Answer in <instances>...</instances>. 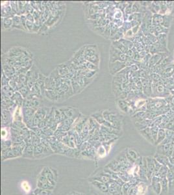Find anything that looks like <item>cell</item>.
<instances>
[{"mask_svg":"<svg viewBox=\"0 0 174 195\" xmlns=\"http://www.w3.org/2000/svg\"><path fill=\"white\" fill-rule=\"evenodd\" d=\"M110 57H109V63H114L116 61L125 62L127 59V55L119 49H116L111 45L110 47Z\"/></svg>","mask_w":174,"mask_h":195,"instance_id":"1","label":"cell"},{"mask_svg":"<svg viewBox=\"0 0 174 195\" xmlns=\"http://www.w3.org/2000/svg\"><path fill=\"white\" fill-rule=\"evenodd\" d=\"M13 113L10 110L1 109V126L11 127L13 122Z\"/></svg>","mask_w":174,"mask_h":195,"instance_id":"2","label":"cell"},{"mask_svg":"<svg viewBox=\"0 0 174 195\" xmlns=\"http://www.w3.org/2000/svg\"><path fill=\"white\" fill-rule=\"evenodd\" d=\"M59 109L62 111H63L64 113L65 114L66 117L72 118V119L74 120L77 119L81 115V113L79 111L78 109L74 108H72V107L71 106L63 107V108H61Z\"/></svg>","mask_w":174,"mask_h":195,"instance_id":"3","label":"cell"},{"mask_svg":"<svg viewBox=\"0 0 174 195\" xmlns=\"http://www.w3.org/2000/svg\"><path fill=\"white\" fill-rule=\"evenodd\" d=\"M126 67L127 66L125 62L116 61L114 63H109V72L113 75H115L116 73L120 72Z\"/></svg>","mask_w":174,"mask_h":195,"instance_id":"4","label":"cell"},{"mask_svg":"<svg viewBox=\"0 0 174 195\" xmlns=\"http://www.w3.org/2000/svg\"><path fill=\"white\" fill-rule=\"evenodd\" d=\"M37 110L32 108H21V113L23 116V122L25 124H27L30 120L33 119L34 117L35 114Z\"/></svg>","mask_w":174,"mask_h":195,"instance_id":"5","label":"cell"},{"mask_svg":"<svg viewBox=\"0 0 174 195\" xmlns=\"http://www.w3.org/2000/svg\"><path fill=\"white\" fill-rule=\"evenodd\" d=\"M42 174H43L46 178L48 180L49 182L51 183L52 185H53L54 186H55L56 182H57V178L55 176L53 171L51 170V168L49 167H44L43 168L42 172Z\"/></svg>","mask_w":174,"mask_h":195,"instance_id":"6","label":"cell"},{"mask_svg":"<svg viewBox=\"0 0 174 195\" xmlns=\"http://www.w3.org/2000/svg\"><path fill=\"white\" fill-rule=\"evenodd\" d=\"M97 54H99V53L96 45H88L85 46L84 57L85 59Z\"/></svg>","mask_w":174,"mask_h":195,"instance_id":"7","label":"cell"},{"mask_svg":"<svg viewBox=\"0 0 174 195\" xmlns=\"http://www.w3.org/2000/svg\"><path fill=\"white\" fill-rule=\"evenodd\" d=\"M49 111L50 110L49 109L43 108V107H40V108L37 109V111H36L35 116L37 118H38L40 122V121L44 120L45 118H46L47 115L48 114Z\"/></svg>","mask_w":174,"mask_h":195,"instance_id":"8","label":"cell"},{"mask_svg":"<svg viewBox=\"0 0 174 195\" xmlns=\"http://www.w3.org/2000/svg\"><path fill=\"white\" fill-rule=\"evenodd\" d=\"M2 67H3V72L5 74L7 77H8L9 78V79H11L12 76H13L14 73H16L15 68L8 65V64L3 63Z\"/></svg>","mask_w":174,"mask_h":195,"instance_id":"9","label":"cell"},{"mask_svg":"<svg viewBox=\"0 0 174 195\" xmlns=\"http://www.w3.org/2000/svg\"><path fill=\"white\" fill-rule=\"evenodd\" d=\"M11 99L16 106H18V108H22L24 98L18 91L14 92L13 96L12 97Z\"/></svg>","mask_w":174,"mask_h":195,"instance_id":"10","label":"cell"},{"mask_svg":"<svg viewBox=\"0 0 174 195\" xmlns=\"http://www.w3.org/2000/svg\"><path fill=\"white\" fill-rule=\"evenodd\" d=\"M56 87V82L51 76L47 77L45 80V89L46 90H55Z\"/></svg>","mask_w":174,"mask_h":195,"instance_id":"11","label":"cell"},{"mask_svg":"<svg viewBox=\"0 0 174 195\" xmlns=\"http://www.w3.org/2000/svg\"><path fill=\"white\" fill-rule=\"evenodd\" d=\"M92 184L94 185V187H96L97 189L99 190L103 193H107L109 192V187L107 184H104L103 182H99V181H94L93 180L92 182Z\"/></svg>","mask_w":174,"mask_h":195,"instance_id":"12","label":"cell"},{"mask_svg":"<svg viewBox=\"0 0 174 195\" xmlns=\"http://www.w3.org/2000/svg\"><path fill=\"white\" fill-rule=\"evenodd\" d=\"M34 148L35 146L33 144H28L23 152V158H27L29 159L35 158L34 157Z\"/></svg>","mask_w":174,"mask_h":195,"instance_id":"13","label":"cell"},{"mask_svg":"<svg viewBox=\"0 0 174 195\" xmlns=\"http://www.w3.org/2000/svg\"><path fill=\"white\" fill-rule=\"evenodd\" d=\"M13 28H15V29H18L21 30H25V28L23 27L22 22H21V18L20 16L16 15L14 16L13 18Z\"/></svg>","mask_w":174,"mask_h":195,"instance_id":"14","label":"cell"},{"mask_svg":"<svg viewBox=\"0 0 174 195\" xmlns=\"http://www.w3.org/2000/svg\"><path fill=\"white\" fill-rule=\"evenodd\" d=\"M112 180L110 176H109L108 174H106V173H103V174H101L99 176L97 177H94L93 178V180L94 181H99V182H103L104 184H108L109 182H111Z\"/></svg>","mask_w":174,"mask_h":195,"instance_id":"15","label":"cell"},{"mask_svg":"<svg viewBox=\"0 0 174 195\" xmlns=\"http://www.w3.org/2000/svg\"><path fill=\"white\" fill-rule=\"evenodd\" d=\"M44 95L47 99L53 102H57L59 100V96L58 94L55 90H45Z\"/></svg>","mask_w":174,"mask_h":195,"instance_id":"16","label":"cell"},{"mask_svg":"<svg viewBox=\"0 0 174 195\" xmlns=\"http://www.w3.org/2000/svg\"><path fill=\"white\" fill-rule=\"evenodd\" d=\"M106 167L117 173L120 172L121 170V166L116 159H114V160L112 161L111 162L109 163L108 165L106 166Z\"/></svg>","mask_w":174,"mask_h":195,"instance_id":"17","label":"cell"},{"mask_svg":"<svg viewBox=\"0 0 174 195\" xmlns=\"http://www.w3.org/2000/svg\"><path fill=\"white\" fill-rule=\"evenodd\" d=\"M118 106L119 109H120L121 111L124 113H129V109L131 108L129 104L127 102L124 100H119L118 101Z\"/></svg>","mask_w":174,"mask_h":195,"instance_id":"18","label":"cell"},{"mask_svg":"<svg viewBox=\"0 0 174 195\" xmlns=\"http://www.w3.org/2000/svg\"><path fill=\"white\" fill-rule=\"evenodd\" d=\"M103 111H102V110L98 111L96 113H93L91 115V117L94 118V120H96L100 125L103 124L105 121V118L103 117Z\"/></svg>","mask_w":174,"mask_h":195,"instance_id":"19","label":"cell"},{"mask_svg":"<svg viewBox=\"0 0 174 195\" xmlns=\"http://www.w3.org/2000/svg\"><path fill=\"white\" fill-rule=\"evenodd\" d=\"M164 22V16H162L159 14H155L152 16V25L153 26L162 25Z\"/></svg>","mask_w":174,"mask_h":195,"instance_id":"20","label":"cell"},{"mask_svg":"<svg viewBox=\"0 0 174 195\" xmlns=\"http://www.w3.org/2000/svg\"><path fill=\"white\" fill-rule=\"evenodd\" d=\"M113 90L114 94H115V96H116L117 97L120 96V95L121 94V92L123 91V90L122 89V84L113 81Z\"/></svg>","mask_w":174,"mask_h":195,"instance_id":"21","label":"cell"},{"mask_svg":"<svg viewBox=\"0 0 174 195\" xmlns=\"http://www.w3.org/2000/svg\"><path fill=\"white\" fill-rule=\"evenodd\" d=\"M46 77H45L44 75H42V73H40L39 77L37 80V82H36V83L39 85V87L40 88V89H41L42 94L44 95L45 90H46V89H45V80H46Z\"/></svg>","mask_w":174,"mask_h":195,"instance_id":"22","label":"cell"},{"mask_svg":"<svg viewBox=\"0 0 174 195\" xmlns=\"http://www.w3.org/2000/svg\"><path fill=\"white\" fill-rule=\"evenodd\" d=\"M31 94L33 96L38 98H40L42 96V90L40 89V88L39 87L37 83L33 86L31 89Z\"/></svg>","mask_w":174,"mask_h":195,"instance_id":"23","label":"cell"},{"mask_svg":"<svg viewBox=\"0 0 174 195\" xmlns=\"http://www.w3.org/2000/svg\"><path fill=\"white\" fill-rule=\"evenodd\" d=\"M2 23H3V27L4 29H9L13 28V20L12 17L2 18Z\"/></svg>","mask_w":174,"mask_h":195,"instance_id":"24","label":"cell"},{"mask_svg":"<svg viewBox=\"0 0 174 195\" xmlns=\"http://www.w3.org/2000/svg\"><path fill=\"white\" fill-rule=\"evenodd\" d=\"M112 46H114L115 48L119 49V50L121 51L122 53H125V55L129 50L127 47L123 46L120 41H113L112 42Z\"/></svg>","mask_w":174,"mask_h":195,"instance_id":"25","label":"cell"},{"mask_svg":"<svg viewBox=\"0 0 174 195\" xmlns=\"http://www.w3.org/2000/svg\"><path fill=\"white\" fill-rule=\"evenodd\" d=\"M57 70H58L59 75H60L61 77H63V76L66 75L67 73H70V70H69V69L67 65H66V63L60 65L57 68Z\"/></svg>","mask_w":174,"mask_h":195,"instance_id":"26","label":"cell"},{"mask_svg":"<svg viewBox=\"0 0 174 195\" xmlns=\"http://www.w3.org/2000/svg\"><path fill=\"white\" fill-rule=\"evenodd\" d=\"M37 187L42 189H46L50 190V191H53L55 186L53 185H52L49 182H47L45 183L37 182Z\"/></svg>","mask_w":174,"mask_h":195,"instance_id":"27","label":"cell"},{"mask_svg":"<svg viewBox=\"0 0 174 195\" xmlns=\"http://www.w3.org/2000/svg\"><path fill=\"white\" fill-rule=\"evenodd\" d=\"M33 193L35 195H53V191H52L46 189H42L38 187L33 191Z\"/></svg>","mask_w":174,"mask_h":195,"instance_id":"28","label":"cell"},{"mask_svg":"<svg viewBox=\"0 0 174 195\" xmlns=\"http://www.w3.org/2000/svg\"><path fill=\"white\" fill-rule=\"evenodd\" d=\"M71 87H72L73 94H77L81 91H82L83 89L80 87V85L78 84L77 82L76 81V80L74 79V78H73V79L71 80Z\"/></svg>","mask_w":174,"mask_h":195,"instance_id":"29","label":"cell"},{"mask_svg":"<svg viewBox=\"0 0 174 195\" xmlns=\"http://www.w3.org/2000/svg\"><path fill=\"white\" fill-rule=\"evenodd\" d=\"M31 137L32 144L34 146H38V145L41 143V139L32 130H31Z\"/></svg>","mask_w":174,"mask_h":195,"instance_id":"30","label":"cell"},{"mask_svg":"<svg viewBox=\"0 0 174 195\" xmlns=\"http://www.w3.org/2000/svg\"><path fill=\"white\" fill-rule=\"evenodd\" d=\"M143 18V16L142 13H133L132 15L129 16L128 21L131 22L133 20L138 21V22H141Z\"/></svg>","mask_w":174,"mask_h":195,"instance_id":"31","label":"cell"},{"mask_svg":"<svg viewBox=\"0 0 174 195\" xmlns=\"http://www.w3.org/2000/svg\"><path fill=\"white\" fill-rule=\"evenodd\" d=\"M96 154L99 158H103L107 156V154H108V152H107L106 148H105L103 145L101 144V146L97 149Z\"/></svg>","mask_w":174,"mask_h":195,"instance_id":"32","label":"cell"},{"mask_svg":"<svg viewBox=\"0 0 174 195\" xmlns=\"http://www.w3.org/2000/svg\"><path fill=\"white\" fill-rule=\"evenodd\" d=\"M118 41H120L121 43L123 45V46H125L126 47H127L129 49H133L135 46L134 43H133V42L130 41L129 40H128L127 39H125V38L121 39L120 40H118Z\"/></svg>","mask_w":174,"mask_h":195,"instance_id":"33","label":"cell"},{"mask_svg":"<svg viewBox=\"0 0 174 195\" xmlns=\"http://www.w3.org/2000/svg\"><path fill=\"white\" fill-rule=\"evenodd\" d=\"M18 92L21 94L23 98H26L29 95L31 94V89L29 88L27 85H25L21 89L18 90Z\"/></svg>","mask_w":174,"mask_h":195,"instance_id":"34","label":"cell"},{"mask_svg":"<svg viewBox=\"0 0 174 195\" xmlns=\"http://www.w3.org/2000/svg\"><path fill=\"white\" fill-rule=\"evenodd\" d=\"M55 121L58 125L63 122V116H62L61 111L59 109H55Z\"/></svg>","mask_w":174,"mask_h":195,"instance_id":"35","label":"cell"},{"mask_svg":"<svg viewBox=\"0 0 174 195\" xmlns=\"http://www.w3.org/2000/svg\"><path fill=\"white\" fill-rule=\"evenodd\" d=\"M137 195H144L146 192V186L145 184H139L137 185Z\"/></svg>","mask_w":174,"mask_h":195,"instance_id":"36","label":"cell"},{"mask_svg":"<svg viewBox=\"0 0 174 195\" xmlns=\"http://www.w3.org/2000/svg\"><path fill=\"white\" fill-rule=\"evenodd\" d=\"M9 127H2L1 128V140H7L9 137V134H11V132H9L8 129Z\"/></svg>","mask_w":174,"mask_h":195,"instance_id":"37","label":"cell"},{"mask_svg":"<svg viewBox=\"0 0 174 195\" xmlns=\"http://www.w3.org/2000/svg\"><path fill=\"white\" fill-rule=\"evenodd\" d=\"M141 134L144 136L146 139L147 140H152L153 141V137H152L151 133V129L150 128H146V129L142 130Z\"/></svg>","mask_w":174,"mask_h":195,"instance_id":"38","label":"cell"},{"mask_svg":"<svg viewBox=\"0 0 174 195\" xmlns=\"http://www.w3.org/2000/svg\"><path fill=\"white\" fill-rule=\"evenodd\" d=\"M57 130H59V131H61V132H63L67 133L69 132V131L71 130V127L61 122L58 125Z\"/></svg>","mask_w":174,"mask_h":195,"instance_id":"39","label":"cell"},{"mask_svg":"<svg viewBox=\"0 0 174 195\" xmlns=\"http://www.w3.org/2000/svg\"><path fill=\"white\" fill-rule=\"evenodd\" d=\"M10 6L16 15L20 16V11H19L18 2V1H11Z\"/></svg>","mask_w":174,"mask_h":195,"instance_id":"40","label":"cell"},{"mask_svg":"<svg viewBox=\"0 0 174 195\" xmlns=\"http://www.w3.org/2000/svg\"><path fill=\"white\" fill-rule=\"evenodd\" d=\"M132 186V184H131L130 182H125L123 186L121 187V191H122L123 195H127V192L129 188Z\"/></svg>","mask_w":174,"mask_h":195,"instance_id":"41","label":"cell"},{"mask_svg":"<svg viewBox=\"0 0 174 195\" xmlns=\"http://www.w3.org/2000/svg\"><path fill=\"white\" fill-rule=\"evenodd\" d=\"M86 67L89 70H92V71H97L99 70V66H97L94 64H93L92 63H90V62L87 61V63L85 64Z\"/></svg>","mask_w":174,"mask_h":195,"instance_id":"42","label":"cell"},{"mask_svg":"<svg viewBox=\"0 0 174 195\" xmlns=\"http://www.w3.org/2000/svg\"><path fill=\"white\" fill-rule=\"evenodd\" d=\"M171 20V18L169 16H164V22L162 26H163V27L167 28L168 29V28L169 27V26H170V25Z\"/></svg>","mask_w":174,"mask_h":195,"instance_id":"43","label":"cell"},{"mask_svg":"<svg viewBox=\"0 0 174 195\" xmlns=\"http://www.w3.org/2000/svg\"><path fill=\"white\" fill-rule=\"evenodd\" d=\"M42 130L43 133H44V134L46 135V137L53 136L54 132L51 129V128H49L48 127H46V128H44V129H43Z\"/></svg>","mask_w":174,"mask_h":195,"instance_id":"44","label":"cell"},{"mask_svg":"<svg viewBox=\"0 0 174 195\" xmlns=\"http://www.w3.org/2000/svg\"><path fill=\"white\" fill-rule=\"evenodd\" d=\"M94 31L96 32L97 34H99L101 36L103 37L104 33L106 29V26H103V27H94Z\"/></svg>","mask_w":174,"mask_h":195,"instance_id":"45","label":"cell"},{"mask_svg":"<svg viewBox=\"0 0 174 195\" xmlns=\"http://www.w3.org/2000/svg\"><path fill=\"white\" fill-rule=\"evenodd\" d=\"M35 23L30 22V21H28L27 20V22H26V29H27V31L30 32H33L34 31V29H35Z\"/></svg>","mask_w":174,"mask_h":195,"instance_id":"46","label":"cell"},{"mask_svg":"<svg viewBox=\"0 0 174 195\" xmlns=\"http://www.w3.org/2000/svg\"><path fill=\"white\" fill-rule=\"evenodd\" d=\"M111 26L110 23H109L108 25H106V29L104 33L103 37L107 38V39H109L111 38Z\"/></svg>","mask_w":174,"mask_h":195,"instance_id":"47","label":"cell"},{"mask_svg":"<svg viewBox=\"0 0 174 195\" xmlns=\"http://www.w3.org/2000/svg\"><path fill=\"white\" fill-rule=\"evenodd\" d=\"M123 11H121L120 9L116 8L115 12H114V19H121L123 18Z\"/></svg>","mask_w":174,"mask_h":195,"instance_id":"48","label":"cell"},{"mask_svg":"<svg viewBox=\"0 0 174 195\" xmlns=\"http://www.w3.org/2000/svg\"><path fill=\"white\" fill-rule=\"evenodd\" d=\"M121 27L123 28V30H124L125 33L126 31H127L131 29L133 27H132V25H131V22L127 21V22H123V24L122 26H121Z\"/></svg>","mask_w":174,"mask_h":195,"instance_id":"49","label":"cell"},{"mask_svg":"<svg viewBox=\"0 0 174 195\" xmlns=\"http://www.w3.org/2000/svg\"><path fill=\"white\" fill-rule=\"evenodd\" d=\"M133 3H128L127 6L126 7V8L124 11V13L126 14L127 15H131L133 14L132 12V8H133Z\"/></svg>","mask_w":174,"mask_h":195,"instance_id":"50","label":"cell"},{"mask_svg":"<svg viewBox=\"0 0 174 195\" xmlns=\"http://www.w3.org/2000/svg\"><path fill=\"white\" fill-rule=\"evenodd\" d=\"M9 81L10 79L8 77H7L5 74L3 72L2 73V77H1V86H4V85H9Z\"/></svg>","mask_w":174,"mask_h":195,"instance_id":"51","label":"cell"},{"mask_svg":"<svg viewBox=\"0 0 174 195\" xmlns=\"http://www.w3.org/2000/svg\"><path fill=\"white\" fill-rule=\"evenodd\" d=\"M127 195H137V185H132L129 189Z\"/></svg>","mask_w":174,"mask_h":195,"instance_id":"52","label":"cell"},{"mask_svg":"<svg viewBox=\"0 0 174 195\" xmlns=\"http://www.w3.org/2000/svg\"><path fill=\"white\" fill-rule=\"evenodd\" d=\"M157 38L159 39V40L161 42V44L166 46V34H161L158 35Z\"/></svg>","mask_w":174,"mask_h":195,"instance_id":"53","label":"cell"},{"mask_svg":"<svg viewBox=\"0 0 174 195\" xmlns=\"http://www.w3.org/2000/svg\"><path fill=\"white\" fill-rule=\"evenodd\" d=\"M9 85L14 90V91L15 92L17 91V82L15 81L10 79L9 83Z\"/></svg>","mask_w":174,"mask_h":195,"instance_id":"54","label":"cell"},{"mask_svg":"<svg viewBox=\"0 0 174 195\" xmlns=\"http://www.w3.org/2000/svg\"><path fill=\"white\" fill-rule=\"evenodd\" d=\"M21 187H22L23 189L24 190V191L26 192H29L30 191L31 187H30V185H29L28 182H23L22 184H21Z\"/></svg>","mask_w":174,"mask_h":195,"instance_id":"55","label":"cell"},{"mask_svg":"<svg viewBox=\"0 0 174 195\" xmlns=\"http://www.w3.org/2000/svg\"><path fill=\"white\" fill-rule=\"evenodd\" d=\"M157 132H158V128L157 127H153L151 129V133L153 139L155 141L156 138H157Z\"/></svg>","mask_w":174,"mask_h":195,"instance_id":"56","label":"cell"},{"mask_svg":"<svg viewBox=\"0 0 174 195\" xmlns=\"http://www.w3.org/2000/svg\"><path fill=\"white\" fill-rule=\"evenodd\" d=\"M128 153L129 154V156H131V158L133 159H138V156H137V154L136 153V152L135 150H133L132 149H129L128 150Z\"/></svg>","mask_w":174,"mask_h":195,"instance_id":"57","label":"cell"},{"mask_svg":"<svg viewBox=\"0 0 174 195\" xmlns=\"http://www.w3.org/2000/svg\"><path fill=\"white\" fill-rule=\"evenodd\" d=\"M25 16H26V18H27V20L35 23V20L34 16H33V15H32V14H30V13H28V14H26Z\"/></svg>","mask_w":174,"mask_h":195,"instance_id":"58","label":"cell"},{"mask_svg":"<svg viewBox=\"0 0 174 195\" xmlns=\"http://www.w3.org/2000/svg\"><path fill=\"white\" fill-rule=\"evenodd\" d=\"M139 70V66H138L137 64H134V65H133L132 66H130V71L131 72H137L138 70Z\"/></svg>","mask_w":174,"mask_h":195,"instance_id":"59","label":"cell"},{"mask_svg":"<svg viewBox=\"0 0 174 195\" xmlns=\"http://www.w3.org/2000/svg\"><path fill=\"white\" fill-rule=\"evenodd\" d=\"M164 90H165V89H164V87L162 85H158V86H157L156 88L157 92H158V93H163V92H164Z\"/></svg>","mask_w":174,"mask_h":195,"instance_id":"60","label":"cell"},{"mask_svg":"<svg viewBox=\"0 0 174 195\" xmlns=\"http://www.w3.org/2000/svg\"><path fill=\"white\" fill-rule=\"evenodd\" d=\"M140 24H139V25L135 26V27H132L131 30H132V31L133 33V34H134L135 35H137V33H138V32H139V29H140Z\"/></svg>","mask_w":174,"mask_h":195,"instance_id":"61","label":"cell"},{"mask_svg":"<svg viewBox=\"0 0 174 195\" xmlns=\"http://www.w3.org/2000/svg\"><path fill=\"white\" fill-rule=\"evenodd\" d=\"M139 75L140 76V77H142V78H145L146 77V73L144 70H140Z\"/></svg>","mask_w":174,"mask_h":195,"instance_id":"62","label":"cell"},{"mask_svg":"<svg viewBox=\"0 0 174 195\" xmlns=\"http://www.w3.org/2000/svg\"><path fill=\"white\" fill-rule=\"evenodd\" d=\"M71 195H77V193H74V194H71Z\"/></svg>","mask_w":174,"mask_h":195,"instance_id":"63","label":"cell"}]
</instances>
